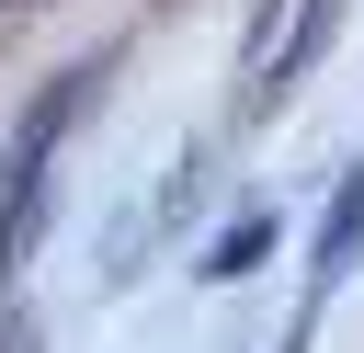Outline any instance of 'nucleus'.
Listing matches in <instances>:
<instances>
[{
  "label": "nucleus",
  "instance_id": "1",
  "mask_svg": "<svg viewBox=\"0 0 364 353\" xmlns=\"http://www.w3.org/2000/svg\"><path fill=\"white\" fill-rule=\"evenodd\" d=\"M330 23H341V0H307V11H296V46H284V57L262 68V102H284V80H296V68H307V57L330 46Z\"/></svg>",
  "mask_w": 364,
  "mask_h": 353
},
{
  "label": "nucleus",
  "instance_id": "2",
  "mask_svg": "<svg viewBox=\"0 0 364 353\" xmlns=\"http://www.w3.org/2000/svg\"><path fill=\"white\" fill-rule=\"evenodd\" d=\"M262 239H273V216H239V228H228V239L205 251V285H228V273H250V251H262Z\"/></svg>",
  "mask_w": 364,
  "mask_h": 353
}]
</instances>
